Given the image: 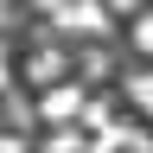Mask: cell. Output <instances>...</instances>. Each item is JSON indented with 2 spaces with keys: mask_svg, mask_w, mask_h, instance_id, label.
Wrapping results in <instances>:
<instances>
[{
  "mask_svg": "<svg viewBox=\"0 0 153 153\" xmlns=\"http://www.w3.org/2000/svg\"><path fill=\"white\" fill-rule=\"evenodd\" d=\"M83 108H89V89L83 83H51V89H38V121L45 128H76L83 121Z\"/></svg>",
  "mask_w": 153,
  "mask_h": 153,
  "instance_id": "6da1fadb",
  "label": "cell"
},
{
  "mask_svg": "<svg viewBox=\"0 0 153 153\" xmlns=\"http://www.w3.org/2000/svg\"><path fill=\"white\" fill-rule=\"evenodd\" d=\"M57 26H76V32H102V26H108V7H102V0H76V7H57Z\"/></svg>",
  "mask_w": 153,
  "mask_h": 153,
  "instance_id": "7a4b0ae2",
  "label": "cell"
},
{
  "mask_svg": "<svg viewBox=\"0 0 153 153\" xmlns=\"http://www.w3.org/2000/svg\"><path fill=\"white\" fill-rule=\"evenodd\" d=\"M64 70H70V57L57 51V45H45V51H38L32 64H26V76H32L38 89H51V83H64Z\"/></svg>",
  "mask_w": 153,
  "mask_h": 153,
  "instance_id": "3957f363",
  "label": "cell"
},
{
  "mask_svg": "<svg viewBox=\"0 0 153 153\" xmlns=\"http://www.w3.org/2000/svg\"><path fill=\"white\" fill-rule=\"evenodd\" d=\"M128 102H134V115H147V121H153V70L128 76Z\"/></svg>",
  "mask_w": 153,
  "mask_h": 153,
  "instance_id": "277c9868",
  "label": "cell"
},
{
  "mask_svg": "<svg viewBox=\"0 0 153 153\" xmlns=\"http://www.w3.org/2000/svg\"><path fill=\"white\" fill-rule=\"evenodd\" d=\"M89 140H83V134H76V128H51L45 134V147H38V153H83Z\"/></svg>",
  "mask_w": 153,
  "mask_h": 153,
  "instance_id": "5b68a950",
  "label": "cell"
},
{
  "mask_svg": "<svg viewBox=\"0 0 153 153\" xmlns=\"http://www.w3.org/2000/svg\"><path fill=\"white\" fill-rule=\"evenodd\" d=\"M134 51L153 57V13H134Z\"/></svg>",
  "mask_w": 153,
  "mask_h": 153,
  "instance_id": "8992f818",
  "label": "cell"
},
{
  "mask_svg": "<svg viewBox=\"0 0 153 153\" xmlns=\"http://www.w3.org/2000/svg\"><path fill=\"white\" fill-rule=\"evenodd\" d=\"M102 7H108V13H128V19H134V13H147L140 0H102Z\"/></svg>",
  "mask_w": 153,
  "mask_h": 153,
  "instance_id": "52a82bcc",
  "label": "cell"
},
{
  "mask_svg": "<svg viewBox=\"0 0 153 153\" xmlns=\"http://www.w3.org/2000/svg\"><path fill=\"white\" fill-rule=\"evenodd\" d=\"M0 153H26V140L19 134H0Z\"/></svg>",
  "mask_w": 153,
  "mask_h": 153,
  "instance_id": "ba28073f",
  "label": "cell"
},
{
  "mask_svg": "<svg viewBox=\"0 0 153 153\" xmlns=\"http://www.w3.org/2000/svg\"><path fill=\"white\" fill-rule=\"evenodd\" d=\"M7 76H13V64H7V45H0V89H7Z\"/></svg>",
  "mask_w": 153,
  "mask_h": 153,
  "instance_id": "9c48e42d",
  "label": "cell"
},
{
  "mask_svg": "<svg viewBox=\"0 0 153 153\" xmlns=\"http://www.w3.org/2000/svg\"><path fill=\"white\" fill-rule=\"evenodd\" d=\"M32 7H45V13H51V19H57V7H64V0H32Z\"/></svg>",
  "mask_w": 153,
  "mask_h": 153,
  "instance_id": "30bf717a",
  "label": "cell"
}]
</instances>
